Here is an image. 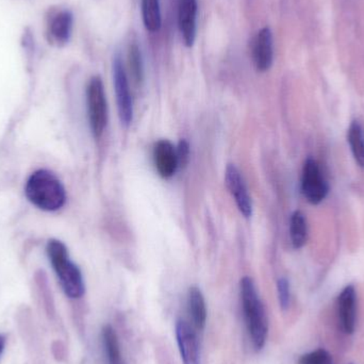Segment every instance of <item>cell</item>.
<instances>
[{
    "instance_id": "cell-4",
    "label": "cell",
    "mask_w": 364,
    "mask_h": 364,
    "mask_svg": "<svg viewBox=\"0 0 364 364\" xmlns=\"http://www.w3.org/2000/svg\"><path fill=\"white\" fill-rule=\"evenodd\" d=\"M87 114L92 132L96 138L104 134L108 123V105L104 83L100 77H93L87 89Z\"/></svg>"
},
{
    "instance_id": "cell-16",
    "label": "cell",
    "mask_w": 364,
    "mask_h": 364,
    "mask_svg": "<svg viewBox=\"0 0 364 364\" xmlns=\"http://www.w3.org/2000/svg\"><path fill=\"white\" fill-rule=\"evenodd\" d=\"M348 141L350 151L359 166L364 168V130L359 122L350 124L348 130Z\"/></svg>"
},
{
    "instance_id": "cell-23",
    "label": "cell",
    "mask_w": 364,
    "mask_h": 364,
    "mask_svg": "<svg viewBox=\"0 0 364 364\" xmlns=\"http://www.w3.org/2000/svg\"><path fill=\"white\" fill-rule=\"evenodd\" d=\"M6 339L4 336L0 335V357L4 354V348H6Z\"/></svg>"
},
{
    "instance_id": "cell-6",
    "label": "cell",
    "mask_w": 364,
    "mask_h": 364,
    "mask_svg": "<svg viewBox=\"0 0 364 364\" xmlns=\"http://www.w3.org/2000/svg\"><path fill=\"white\" fill-rule=\"evenodd\" d=\"M328 190V184L321 172L318 162L309 158L304 164L301 176V191L304 196L312 205H318L326 198Z\"/></svg>"
},
{
    "instance_id": "cell-19",
    "label": "cell",
    "mask_w": 364,
    "mask_h": 364,
    "mask_svg": "<svg viewBox=\"0 0 364 364\" xmlns=\"http://www.w3.org/2000/svg\"><path fill=\"white\" fill-rule=\"evenodd\" d=\"M128 62H129L130 73L136 85H142L144 80V65H143L142 53L136 43L130 45L128 51Z\"/></svg>"
},
{
    "instance_id": "cell-17",
    "label": "cell",
    "mask_w": 364,
    "mask_h": 364,
    "mask_svg": "<svg viewBox=\"0 0 364 364\" xmlns=\"http://www.w3.org/2000/svg\"><path fill=\"white\" fill-rule=\"evenodd\" d=\"M142 16L143 23L149 31H159L162 25L160 0H142Z\"/></svg>"
},
{
    "instance_id": "cell-20",
    "label": "cell",
    "mask_w": 364,
    "mask_h": 364,
    "mask_svg": "<svg viewBox=\"0 0 364 364\" xmlns=\"http://www.w3.org/2000/svg\"><path fill=\"white\" fill-rule=\"evenodd\" d=\"M299 364H333V358L327 350L320 348L303 355L299 358Z\"/></svg>"
},
{
    "instance_id": "cell-24",
    "label": "cell",
    "mask_w": 364,
    "mask_h": 364,
    "mask_svg": "<svg viewBox=\"0 0 364 364\" xmlns=\"http://www.w3.org/2000/svg\"><path fill=\"white\" fill-rule=\"evenodd\" d=\"M350 364H353V363H350Z\"/></svg>"
},
{
    "instance_id": "cell-13",
    "label": "cell",
    "mask_w": 364,
    "mask_h": 364,
    "mask_svg": "<svg viewBox=\"0 0 364 364\" xmlns=\"http://www.w3.org/2000/svg\"><path fill=\"white\" fill-rule=\"evenodd\" d=\"M186 308L190 318L188 322L197 331H203L207 324V306L203 293L197 287H192L188 290Z\"/></svg>"
},
{
    "instance_id": "cell-12",
    "label": "cell",
    "mask_w": 364,
    "mask_h": 364,
    "mask_svg": "<svg viewBox=\"0 0 364 364\" xmlns=\"http://www.w3.org/2000/svg\"><path fill=\"white\" fill-rule=\"evenodd\" d=\"M154 160L158 173L164 178H171L179 168L176 149L168 140H160L155 145Z\"/></svg>"
},
{
    "instance_id": "cell-1",
    "label": "cell",
    "mask_w": 364,
    "mask_h": 364,
    "mask_svg": "<svg viewBox=\"0 0 364 364\" xmlns=\"http://www.w3.org/2000/svg\"><path fill=\"white\" fill-rule=\"evenodd\" d=\"M242 311L252 348L259 352L267 343L269 321L264 305L259 296L254 280L243 277L240 282Z\"/></svg>"
},
{
    "instance_id": "cell-9",
    "label": "cell",
    "mask_w": 364,
    "mask_h": 364,
    "mask_svg": "<svg viewBox=\"0 0 364 364\" xmlns=\"http://www.w3.org/2000/svg\"><path fill=\"white\" fill-rule=\"evenodd\" d=\"M225 181L228 190L235 197V203L239 208L240 212L245 218H250L252 214V199L248 194L247 188L240 171L233 164H229L226 168Z\"/></svg>"
},
{
    "instance_id": "cell-8",
    "label": "cell",
    "mask_w": 364,
    "mask_h": 364,
    "mask_svg": "<svg viewBox=\"0 0 364 364\" xmlns=\"http://www.w3.org/2000/svg\"><path fill=\"white\" fill-rule=\"evenodd\" d=\"M252 55L255 66L259 72H267L273 65V34L269 28L264 27L259 30L252 38Z\"/></svg>"
},
{
    "instance_id": "cell-10",
    "label": "cell",
    "mask_w": 364,
    "mask_h": 364,
    "mask_svg": "<svg viewBox=\"0 0 364 364\" xmlns=\"http://www.w3.org/2000/svg\"><path fill=\"white\" fill-rule=\"evenodd\" d=\"M338 314L340 324L346 335H352L356 328L357 295L354 286H348L338 297Z\"/></svg>"
},
{
    "instance_id": "cell-21",
    "label": "cell",
    "mask_w": 364,
    "mask_h": 364,
    "mask_svg": "<svg viewBox=\"0 0 364 364\" xmlns=\"http://www.w3.org/2000/svg\"><path fill=\"white\" fill-rule=\"evenodd\" d=\"M278 299L282 310H287L290 306L291 290L290 282L287 278L282 277L277 282Z\"/></svg>"
},
{
    "instance_id": "cell-7",
    "label": "cell",
    "mask_w": 364,
    "mask_h": 364,
    "mask_svg": "<svg viewBox=\"0 0 364 364\" xmlns=\"http://www.w3.org/2000/svg\"><path fill=\"white\" fill-rule=\"evenodd\" d=\"M177 346L183 364H200V344L195 327L188 321H177L175 326Z\"/></svg>"
},
{
    "instance_id": "cell-5",
    "label": "cell",
    "mask_w": 364,
    "mask_h": 364,
    "mask_svg": "<svg viewBox=\"0 0 364 364\" xmlns=\"http://www.w3.org/2000/svg\"><path fill=\"white\" fill-rule=\"evenodd\" d=\"M113 80L117 94V109L122 124L129 126L134 119V102L130 93L129 81L121 55L113 59Z\"/></svg>"
},
{
    "instance_id": "cell-18",
    "label": "cell",
    "mask_w": 364,
    "mask_h": 364,
    "mask_svg": "<svg viewBox=\"0 0 364 364\" xmlns=\"http://www.w3.org/2000/svg\"><path fill=\"white\" fill-rule=\"evenodd\" d=\"M290 237L293 246L296 250L303 247L307 242L308 228L307 220L303 212L295 211L291 215Z\"/></svg>"
},
{
    "instance_id": "cell-3",
    "label": "cell",
    "mask_w": 364,
    "mask_h": 364,
    "mask_svg": "<svg viewBox=\"0 0 364 364\" xmlns=\"http://www.w3.org/2000/svg\"><path fill=\"white\" fill-rule=\"evenodd\" d=\"M47 254L64 293L73 299L82 297L85 291L82 274L70 261L65 245L57 240H51L47 245Z\"/></svg>"
},
{
    "instance_id": "cell-14",
    "label": "cell",
    "mask_w": 364,
    "mask_h": 364,
    "mask_svg": "<svg viewBox=\"0 0 364 364\" xmlns=\"http://www.w3.org/2000/svg\"><path fill=\"white\" fill-rule=\"evenodd\" d=\"M102 348L107 364H125L122 356L121 346L117 331L111 325H106L102 331Z\"/></svg>"
},
{
    "instance_id": "cell-22",
    "label": "cell",
    "mask_w": 364,
    "mask_h": 364,
    "mask_svg": "<svg viewBox=\"0 0 364 364\" xmlns=\"http://www.w3.org/2000/svg\"><path fill=\"white\" fill-rule=\"evenodd\" d=\"M177 158H178V166H186L190 159V146L186 141H181L176 149Z\"/></svg>"
},
{
    "instance_id": "cell-11",
    "label": "cell",
    "mask_w": 364,
    "mask_h": 364,
    "mask_svg": "<svg viewBox=\"0 0 364 364\" xmlns=\"http://www.w3.org/2000/svg\"><path fill=\"white\" fill-rule=\"evenodd\" d=\"M197 11V0H178V28L188 47H192L196 38Z\"/></svg>"
},
{
    "instance_id": "cell-2",
    "label": "cell",
    "mask_w": 364,
    "mask_h": 364,
    "mask_svg": "<svg viewBox=\"0 0 364 364\" xmlns=\"http://www.w3.org/2000/svg\"><path fill=\"white\" fill-rule=\"evenodd\" d=\"M26 196L36 207L44 211H55L63 207L65 190L59 179L48 171L33 173L26 184Z\"/></svg>"
},
{
    "instance_id": "cell-15",
    "label": "cell",
    "mask_w": 364,
    "mask_h": 364,
    "mask_svg": "<svg viewBox=\"0 0 364 364\" xmlns=\"http://www.w3.org/2000/svg\"><path fill=\"white\" fill-rule=\"evenodd\" d=\"M50 33L60 44L68 42L73 28V15L68 11H62L53 17L50 21Z\"/></svg>"
}]
</instances>
